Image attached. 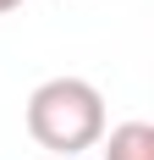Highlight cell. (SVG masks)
<instances>
[{
    "mask_svg": "<svg viewBox=\"0 0 154 160\" xmlns=\"http://www.w3.org/2000/svg\"><path fill=\"white\" fill-rule=\"evenodd\" d=\"M28 138L50 155H83L105 138V94L88 78H44L28 94Z\"/></svg>",
    "mask_w": 154,
    "mask_h": 160,
    "instance_id": "1",
    "label": "cell"
},
{
    "mask_svg": "<svg viewBox=\"0 0 154 160\" xmlns=\"http://www.w3.org/2000/svg\"><path fill=\"white\" fill-rule=\"evenodd\" d=\"M99 144H105V160H154V127L149 122H121Z\"/></svg>",
    "mask_w": 154,
    "mask_h": 160,
    "instance_id": "2",
    "label": "cell"
},
{
    "mask_svg": "<svg viewBox=\"0 0 154 160\" xmlns=\"http://www.w3.org/2000/svg\"><path fill=\"white\" fill-rule=\"evenodd\" d=\"M17 6H22V0H0V17H6V11H17Z\"/></svg>",
    "mask_w": 154,
    "mask_h": 160,
    "instance_id": "3",
    "label": "cell"
}]
</instances>
